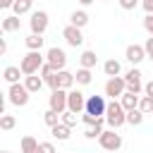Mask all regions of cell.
Returning a JSON list of instances; mask_svg holds the SVG:
<instances>
[{
	"label": "cell",
	"mask_w": 153,
	"mask_h": 153,
	"mask_svg": "<svg viewBox=\"0 0 153 153\" xmlns=\"http://www.w3.org/2000/svg\"><path fill=\"white\" fill-rule=\"evenodd\" d=\"M45 65V57L41 55V50H29L24 57H22V72H24V76H31V74H38L41 72V67Z\"/></svg>",
	"instance_id": "cell-1"
},
{
	"label": "cell",
	"mask_w": 153,
	"mask_h": 153,
	"mask_svg": "<svg viewBox=\"0 0 153 153\" xmlns=\"http://www.w3.org/2000/svg\"><path fill=\"white\" fill-rule=\"evenodd\" d=\"M105 122L110 129H120L124 122H127V110L122 108L120 100H112L108 103V110H105Z\"/></svg>",
	"instance_id": "cell-2"
},
{
	"label": "cell",
	"mask_w": 153,
	"mask_h": 153,
	"mask_svg": "<svg viewBox=\"0 0 153 153\" xmlns=\"http://www.w3.org/2000/svg\"><path fill=\"white\" fill-rule=\"evenodd\" d=\"M7 100L12 105H17V108H24L29 103V88L24 84H12L10 91H7Z\"/></svg>",
	"instance_id": "cell-3"
},
{
	"label": "cell",
	"mask_w": 153,
	"mask_h": 153,
	"mask_svg": "<svg viewBox=\"0 0 153 153\" xmlns=\"http://www.w3.org/2000/svg\"><path fill=\"white\" fill-rule=\"evenodd\" d=\"M98 141H100V146H103L105 151H110V153H115V151H120V148H122V136H120L115 129H108V131H103Z\"/></svg>",
	"instance_id": "cell-4"
},
{
	"label": "cell",
	"mask_w": 153,
	"mask_h": 153,
	"mask_svg": "<svg viewBox=\"0 0 153 153\" xmlns=\"http://www.w3.org/2000/svg\"><path fill=\"white\" fill-rule=\"evenodd\" d=\"M29 26H31V33H38V36H43V33H45V29H48V12H45V10L31 12Z\"/></svg>",
	"instance_id": "cell-5"
},
{
	"label": "cell",
	"mask_w": 153,
	"mask_h": 153,
	"mask_svg": "<svg viewBox=\"0 0 153 153\" xmlns=\"http://www.w3.org/2000/svg\"><path fill=\"white\" fill-rule=\"evenodd\" d=\"M45 62H48L55 72H62L65 65H67V55H65L62 48H50V50L45 53Z\"/></svg>",
	"instance_id": "cell-6"
},
{
	"label": "cell",
	"mask_w": 153,
	"mask_h": 153,
	"mask_svg": "<svg viewBox=\"0 0 153 153\" xmlns=\"http://www.w3.org/2000/svg\"><path fill=\"white\" fill-rule=\"evenodd\" d=\"M122 93H127L124 76H110L108 84H105V96H110L115 100V98H122Z\"/></svg>",
	"instance_id": "cell-7"
},
{
	"label": "cell",
	"mask_w": 153,
	"mask_h": 153,
	"mask_svg": "<svg viewBox=\"0 0 153 153\" xmlns=\"http://www.w3.org/2000/svg\"><path fill=\"white\" fill-rule=\"evenodd\" d=\"M67 110L72 112H86V96L81 91H69L67 93Z\"/></svg>",
	"instance_id": "cell-8"
},
{
	"label": "cell",
	"mask_w": 153,
	"mask_h": 153,
	"mask_svg": "<svg viewBox=\"0 0 153 153\" xmlns=\"http://www.w3.org/2000/svg\"><path fill=\"white\" fill-rule=\"evenodd\" d=\"M105 110H108V103L103 96H88L86 98V112H91L96 117H105Z\"/></svg>",
	"instance_id": "cell-9"
},
{
	"label": "cell",
	"mask_w": 153,
	"mask_h": 153,
	"mask_svg": "<svg viewBox=\"0 0 153 153\" xmlns=\"http://www.w3.org/2000/svg\"><path fill=\"white\" fill-rule=\"evenodd\" d=\"M67 93L69 91H65V88H57V91H53L50 93V110H55V112H67Z\"/></svg>",
	"instance_id": "cell-10"
},
{
	"label": "cell",
	"mask_w": 153,
	"mask_h": 153,
	"mask_svg": "<svg viewBox=\"0 0 153 153\" xmlns=\"http://www.w3.org/2000/svg\"><path fill=\"white\" fill-rule=\"evenodd\" d=\"M124 84H127V91L139 93V91L143 88V84H141V72H139V69H129V72L124 74Z\"/></svg>",
	"instance_id": "cell-11"
},
{
	"label": "cell",
	"mask_w": 153,
	"mask_h": 153,
	"mask_svg": "<svg viewBox=\"0 0 153 153\" xmlns=\"http://www.w3.org/2000/svg\"><path fill=\"white\" fill-rule=\"evenodd\" d=\"M62 38L72 45V48H76V45H81L84 43V36H81V29H76V26H65V31H62Z\"/></svg>",
	"instance_id": "cell-12"
},
{
	"label": "cell",
	"mask_w": 153,
	"mask_h": 153,
	"mask_svg": "<svg viewBox=\"0 0 153 153\" xmlns=\"http://www.w3.org/2000/svg\"><path fill=\"white\" fill-rule=\"evenodd\" d=\"M124 57H127V62H131V65H139L143 57H146V50H143V45H127V53H124Z\"/></svg>",
	"instance_id": "cell-13"
},
{
	"label": "cell",
	"mask_w": 153,
	"mask_h": 153,
	"mask_svg": "<svg viewBox=\"0 0 153 153\" xmlns=\"http://www.w3.org/2000/svg\"><path fill=\"white\" fill-rule=\"evenodd\" d=\"M120 103H122V108H124V110L129 112V110H136V108H139L141 98H139V93H131V91H127V93H122Z\"/></svg>",
	"instance_id": "cell-14"
},
{
	"label": "cell",
	"mask_w": 153,
	"mask_h": 153,
	"mask_svg": "<svg viewBox=\"0 0 153 153\" xmlns=\"http://www.w3.org/2000/svg\"><path fill=\"white\" fill-rule=\"evenodd\" d=\"M74 81H76V76H74L72 72H67V69H62V72H57V84H60V88H65V91H69V88L74 86Z\"/></svg>",
	"instance_id": "cell-15"
},
{
	"label": "cell",
	"mask_w": 153,
	"mask_h": 153,
	"mask_svg": "<svg viewBox=\"0 0 153 153\" xmlns=\"http://www.w3.org/2000/svg\"><path fill=\"white\" fill-rule=\"evenodd\" d=\"M19 74H24V72H22V67H12V65H10V67H5L2 79L12 86V84H19Z\"/></svg>",
	"instance_id": "cell-16"
},
{
	"label": "cell",
	"mask_w": 153,
	"mask_h": 153,
	"mask_svg": "<svg viewBox=\"0 0 153 153\" xmlns=\"http://www.w3.org/2000/svg\"><path fill=\"white\" fill-rule=\"evenodd\" d=\"M69 22H72V26L81 29V26H86V24H88V14H86L84 10H74V12L69 14Z\"/></svg>",
	"instance_id": "cell-17"
},
{
	"label": "cell",
	"mask_w": 153,
	"mask_h": 153,
	"mask_svg": "<svg viewBox=\"0 0 153 153\" xmlns=\"http://www.w3.org/2000/svg\"><path fill=\"white\" fill-rule=\"evenodd\" d=\"M24 86L29 88V93H38V91L43 88V76H38V74H31V76H26Z\"/></svg>",
	"instance_id": "cell-18"
},
{
	"label": "cell",
	"mask_w": 153,
	"mask_h": 153,
	"mask_svg": "<svg viewBox=\"0 0 153 153\" xmlns=\"http://www.w3.org/2000/svg\"><path fill=\"white\" fill-rule=\"evenodd\" d=\"M19 26H22V22H19V17H17V14H12V17H5V19H2V31H5V33L19 31Z\"/></svg>",
	"instance_id": "cell-19"
},
{
	"label": "cell",
	"mask_w": 153,
	"mask_h": 153,
	"mask_svg": "<svg viewBox=\"0 0 153 153\" xmlns=\"http://www.w3.org/2000/svg\"><path fill=\"white\" fill-rule=\"evenodd\" d=\"M79 62H81V67H84V69H93V67H96V62H98V57H96V53H93V50H84V53H81V57H79Z\"/></svg>",
	"instance_id": "cell-20"
},
{
	"label": "cell",
	"mask_w": 153,
	"mask_h": 153,
	"mask_svg": "<svg viewBox=\"0 0 153 153\" xmlns=\"http://www.w3.org/2000/svg\"><path fill=\"white\" fill-rule=\"evenodd\" d=\"M50 131H53V136H55L57 141H67V139L72 136V129H69V127H65L62 122H60V124H55Z\"/></svg>",
	"instance_id": "cell-21"
},
{
	"label": "cell",
	"mask_w": 153,
	"mask_h": 153,
	"mask_svg": "<svg viewBox=\"0 0 153 153\" xmlns=\"http://www.w3.org/2000/svg\"><path fill=\"white\" fill-rule=\"evenodd\" d=\"M43 41H45L43 36H38V33H29L24 43H26L29 50H41V48H43Z\"/></svg>",
	"instance_id": "cell-22"
},
{
	"label": "cell",
	"mask_w": 153,
	"mask_h": 153,
	"mask_svg": "<svg viewBox=\"0 0 153 153\" xmlns=\"http://www.w3.org/2000/svg\"><path fill=\"white\" fill-rule=\"evenodd\" d=\"M31 5H33V0H14V14L17 17H22V14H26V12H31Z\"/></svg>",
	"instance_id": "cell-23"
},
{
	"label": "cell",
	"mask_w": 153,
	"mask_h": 153,
	"mask_svg": "<svg viewBox=\"0 0 153 153\" xmlns=\"http://www.w3.org/2000/svg\"><path fill=\"white\" fill-rule=\"evenodd\" d=\"M22 153H38V141L33 136H24L22 139Z\"/></svg>",
	"instance_id": "cell-24"
},
{
	"label": "cell",
	"mask_w": 153,
	"mask_h": 153,
	"mask_svg": "<svg viewBox=\"0 0 153 153\" xmlns=\"http://www.w3.org/2000/svg\"><path fill=\"white\" fill-rule=\"evenodd\" d=\"M120 62L117 60H105V65H103V72L108 74V76H120Z\"/></svg>",
	"instance_id": "cell-25"
},
{
	"label": "cell",
	"mask_w": 153,
	"mask_h": 153,
	"mask_svg": "<svg viewBox=\"0 0 153 153\" xmlns=\"http://www.w3.org/2000/svg\"><path fill=\"white\" fill-rule=\"evenodd\" d=\"M141 122H143V112H141L139 108H136V110H129V112H127V124H131V127H139Z\"/></svg>",
	"instance_id": "cell-26"
},
{
	"label": "cell",
	"mask_w": 153,
	"mask_h": 153,
	"mask_svg": "<svg viewBox=\"0 0 153 153\" xmlns=\"http://www.w3.org/2000/svg\"><path fill=\"white\" fill-rule=\"evenodd\" d=\"M60 117H62L60 112H55V110H50V108H48V110H45V115H43V122L53 129L55 124H60Z\"/></svg>",
	"instance_id": "cell-27"
},
{
	"label": "cell",
	"mask_w": 153,
	"mask_h": 153,
	"mask_svg": "<svg viewBox=\"0 0 153 153\" xmlns=\"http://www.w3.org/2000/svg\"><path fill=\"white\" fill-rule=\"evenodd\" d=\"M74 76H76V84H81V86H88V84L93 81V76H91V69H84V67H81V69L74 74Z\"/></svg>",
	"instance_id": "cell-28"
},
{
	"label": "cell",
	"mask_w": 153,
	"mask_h": 153,
	"mask_svg": "<svg viewBox=\"0 0 153 153\" xmlns=\"http://www.w3.org/2000/svg\"><path fill=\"white\" fill-rule=\"evenodd\" d=\"M60 122L65 124V127H76V122H79V117H76V112H72V110H67V112H62V117H60Z\"/></svg>",
	"instance_id": "cell-29"
},
{
	"label": "cell",
	"mask_w": 153,
	"mask_h": 153,
	"mask_svg": "<svg viewBox=\"0 0 153 153\" xmlns=\"http://www.w3.org/2000/svg\"><path fill=\"white\" fill-rule=\"evenodd\" d=\"M14 124H17L14 115H2V117H0V129H2V131H10V129H14Z\"/></svg>",
	"instance_id": "cell-30"
},
{
	"label": "cell",
	"mask_w": 153,
	"mask_h": 153,
	"mask_svg": "<svg viewBox=\"0 0 153 153\" xmlns=\"http://www.w3.org/2000/svg\"><path fill=\"white\" fill-rule=\"evenodd\" d=\"M81 120H84V124H88V127H96V124L105 122V117H96V115H91V112H84Z\"/></svg>",
	"instance_id": "cell-31"
},
{
	"label": "cell",
	"mask_w": 153,
	"mask_h": 153,
	"mask_svg": "<svg viewBox=\"0 0 153 153\" xmlns=\"http://www.w3.org/2000/svg\"><path fill=\"white\" fill-rule=\"evenodd\" d=\"M139 110H141L143 115L153 112V98H151V96H143V98H141V103H139Z\"/></svg>",
	"instance_id": "cell-32"
},
{
	"label": "cell",
	"mask_w": 153,
	"mask_h": 153,
	"mask_svg": "<svg viewBox=\"0 0 153 153\" xmlns=\"http://www.w3.org/2000/svg\"><path fill=\"white\" fill-rule=\"evenodd\" d=\"M103 131H105V129H103V122L96 124V127H88V129H86V139H100Z\"/></svg>",
	"instance_id": "cell-33"
},
{
	"label": "cell",
	"mask_w": 153,
	"mask_h": 153,
	"mask_svg": "<svg viewBox=\"0 0 153 153\" xmlns=\"http://www.w3.org/2000/svg\"><path fill=\"white\" fill-rule=\"evenodd\" d=\"M38 153H57V151H55V146L50 141H41L38 143Z\"/></svg>",
	"instance_id": "cell-34"
},
{
	"label": "cell",
	"mask_w": 153,
	"mask_h": 153,
	"mask_svg": "<svg viewBox=\"0 0 153 153\" xmlns=\"http://www.w3.org/2000/svg\"><path fill=\"white\" fill-rule=\"evenodd\" d=\"M136 5H139V0H120V7L127 10V12L129 10H136Z\"/></svg>",
	"instance_id": "cell-35"
},
{
	"label": "cell",
	"mask_w": 153,
	"mask_h": 153,
	"mask_svg": "<svg viewBox=\"0 0 153 153\" xmlns=\"http://www.w3.org/2000/svg\"><path fill=\"white\" fill-rule=\"evenodd\" d=\"M143 29L153 36V14H146V17H143Z\"/></svg>",
	"instance_id": "cell-36"
},
{
	"label": "cell",
	"mask_w": 153,
	"mask_h": 153,
	"mask_svg": "<svg viewBox=\"0 0 153 153\" xmlns=\"http://www.w3.org/2000/svg\"><path fill=\"white\" fill-rule=\"evenodd\" d=\"M50 74H55V69H53V67H50V65H48V62H45V65H43V67H41V76H43V81H45V79H48V76H50Z\"/></svg>",
	"instance_id": "cell-37"
},
{
	"label": "cell",
	"mask_w": 153,
	"mask_h": 153,
	"mask_svg": "<svg viewBox=\"0 0 153 153\" xmlns=\"http://www.w3.org/2000/svg\"><path fill=\"white\" fill-rule=\"evenodd\" d=\"M143 50H146V55H148V57L153 55V36H151V38H146V43H143Z\"/></svg>",
	"instance_id": "cell-38"
},
{
	"label": "cell",
	"mask_w": 153,
	"mask_h": 153,
	"mask_svg": "<svg viewBox=\"0 0 153 153\" xmlns=\"http://www.w3.org/2000/svg\"><path fill=\"white\" fill-rule=\"evenodd\" d=\"M141 5H143V10H146V14H153V0H143Z\"/></svg>",
	"instance_id": "cell-39"
},
{
	"label": "cell",
	"mask_w": 153,
	"mask_h": 153,
	"mask_svg": "<svg viewBox=\"0 0 153 153\" xmlns=\"http://www.w3.org/2000/svg\"><path fill=\"white\" fill-rule=\"evenodd\" d=\"M143 91H146V96H151V98H153V81H148V84L143 86Z\"/></svg>",
	"instance_id": "cell-40"
},
{
	"label": "cell",
	"mask_w": 153,
	"mask_h": 153,
	"mask_svg": "<svg viewBox=\"0 0 153 153\" xmlns=\"http://www.w3.org/2000/svg\"><path fill=\"white\" fill-rule=\"evenodd\" d=\"M0 7L7 10V7H14V0H0Z\"/></svg>",
	"instance_id": "cell-41"
},
{
	"label": "cell",
	"mask_w": 153,
	"mask_h": 153,
	"mask_svg": "<svg viewBox=\"0 0 153 153\" xmlns=\"http://www.w3.org/2000/svg\"><path fill=\"white\" fill-rule=\"evenodd\" d=\"M0 53H2V55H5V53H7V41H5V38H2V41H0Z\"/></svg>",
	"instance_id": "cell-42"
},
{
	"label": "cell",
	"mask_w": 153,
	"mask_h": 153,
	"mask_svg": "<svg viewBox=\"0 0 153 153\" xmlns=\"http://www.w3.org/2000/svg\"><path fill=\"white\" fill-rule=\"evenodd\" d=\"M79 2H81V5H91L93 0H79Z\"/></svg>",
	"instance_id": "cell-43"
},
{
	"label": "cell",
	"mask_w": 153,
	"mask_h": 153,
	"mask_svg": "<svg viewBox=\"0 0 153 153\" xmlns=\"http://www.w3.org/2000/svg\"><path fill=\"white\" fill-rule=\"evenodd\" d=\"M2 153H10V151H2Z\"/></svg>",
	"instance_id": "cell-44"
},
{
	"label": "cell",
	"mask_w": 153,
	"mask_h": 153,
	"mask_svg": "<svg viewBox=\"0 0 153 153\" xmlns=\"http://www.w3.org/2000/svg\"><path fill=\"white\" fill-rule=\"evenodd\" d=\"M100 2H108V0H100Z\"/></svg>",
	"instance_id": "cell-45"
},
{
	"label": "cell",
	"mask_w": 153,
	"mask_h": 153,
	"mask_svg": "<svg viewBox=\"0 0 153 153\" xmlns=\"http://www.w3.org/2000/svg\"><path fill=\"white\" fill-rule=\"evenodd\" d=\"M151 60H153V55H151Z\"/></svg>",
	"instance_id": "cell-46"
},
{
	"label": "cell",
	"mask_w": 153,
	"mask_h": 153,
	"mask_svg": "<svg viewBox=\"0 0 153 153\" xmlns=\"http://www.w3.org/2000/svg\"><path fill=\"white\" fill-rule=\"evenodd\" d=\"M115 153H117V151H115Z\"/></svg>",
	"instance_id": "cell-47"
}]
</instances>
